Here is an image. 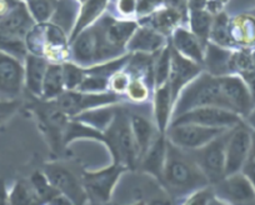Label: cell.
<instances>
[{
	"mask_svg": "<svg viewBox=\"0 0 255 205\" xmlns=\"http://www.w3.org/2000/svg\"><path fill=\"white\" fill-rule=\"evenodd\" d=\"M29 182H30L31 187H33L34 189V193H35L36 198H38L39 204H43V203L49 204V202H50L55 195L60 194V193L55 189V187L49 182L48 177H46L44 172H35L30 177V180H29Z\"/></svg>",
	"mask_w": 255,
	"mask_h": 205,
	"instance_id": "cell-30",
	"label": "cell"
},
{
	"mask_svg": "<svg viewBox=\"0 0 255 205\" xmlns=\"http://www.w3.org/2000/svg\"><path fill=\"white\" fill-rule=\"evenodd\" d=\"M75 11H77V8H75V4L73 3L72 0L60 1L56 10H54L53 13V24L60 26L67 33L70 28H73Z\"/></svg>",
	"mask_w": 255,
	"mask_h": 205,
	"instance_id": "cell-35",
	"label": "cell"
},
{
	"mask_svg": "<svg viewBox=\"0 0 255 205\" xmlns=\"http://www.w3.org/2000/svg\"><path fill=\"white\" fill-rule=\"evenodd\" d=\"M19 106H20L19 100H13V102L0 100V125H3L8 119H10L18 110Z\"/></svg>",
	"mask_w": 255,
	"mask_h": 205,
	"instance_id": "cell-42",
	"label": "cell"
},
{
	"mask_svg": "<svg viewBox=\"0 0 255 205\" xmlns=\"http://www.w3.org/2000/svg\"><path fill=\"white\" fill-rule=\"evenodd\" d=\"M166 155V138L160 133L158 138L153 140L146 153L140 158L141 169L145 174L158 179L161 183L163 179L164 164Z\"/></svg>",
	"mask_w": 255,
	"mask_h": 205,
	"instance_id": "cell-18",
	"label": "cell"
},
{
	"mask_svg": "<svg viewBox=\"0 0 255 205\" xmlns=\"http://www.w3.org/2000/svg\"><path fill=\"white\" fill-rule=\"evenodd\" d=\"M227 130L229 129L212 128L194 123L171 124L166 129V139L184 150H194L208 144Z\"/></svg>",
	"mask_w": 255,
	"mask_h": 205,
	"instance_id": "cell-7",
	"label": "cell"
},
{
	"mask_svg": "<svg viewBox=\"0 0 255 205\" xmlns=\"http://www.w3.org/2000/svg\"><path fill=\"white\" fill-rule=\"evenodd\" d=\"M161 184L170 194L186 195L210 184L190 154L166 139V155Z\"/></svg>",
	"mask_w": 255,
	"mask_h": 205,
	"instance_id": "cell-1",
	"label": "cell"
},
{
	"mask_svg": "<svg viewBox=\"0 0 255 205\" xmlns=\"http://www.w3.org/2000/svg\"><path fill=\"white\" fill-rule=\"evenodd\" d=\"M127 94L134 102H143V100L148 98L149 89L144 83H141L140 79L135 78L128 85Z\"/></svg>",
	"mask_w": 255,
	"mask_h": 205,
	"instance_id": "cell-41",
	"label": "cell"
},
{
	"mask_svg": "<svg viewBox=\"0 0 255 205\" xmlns=\"http://www.w3.org/2000/svg\"><path fill=\"white\" fill-rule=\"evenodd\" d=\"M109 82L110 79H107V78L85 73V78L83 79L82 84L79 85L77 90L85 93H103L109 87Z\"/></svg>",
	"mask_w": 255,
	"mask_h": 205,
	"instance_id": "cell-39",
	"label": "cell"
},
{
	"mask_svg": "<svg viewBox=\"0 0 255 205\" xmlns=\"http://www.w3.org/2000/svg\"><path fill=\"white\" fill-rule=\"evenodd\" d=\"M164 46V38L159 31L154 29L141 28L134 31L127 44V49L141 53H156Z\"/></svg>",
	"mask_w": 255,
	"mask_h": 205,
	"instance_id": "cell-24",
	"label": "cell"
},
{
	"mask_svg": "<svg viewBox=\"0 0 255 205\" xmlns=\"http://www.w3.org/2000/svg\"><path fill=\"white\" fill-rule=\"evenodd\" d=\"M25 88L34 97L41 98L43 92V82L48 69V60L46 58L35 54H28L25 58Z\"/></svg>",
	"mask_w": 255,
	"mask_h": 205,
	"instance_id": "cell-19",
	"label": "cell"
},
{
	"mask_svg": "<svg viewBox=\"0 0 255 205\" xmlns=\"http://www.w3.org/2000/svg\"><path fill=\"white\" fill-rule=\"evenodd\" d=\"M208 187L202 188V189L193 193L190 199L186 200V203L188 204H217V203H219V198L215 194L214 189H210Z\"/></svg>",
	"mask_w": 255,
	"mask_h": 205,
	"instance_id": "cell-40",
	"label": "cell"
},
{
	"mask_svg": "<svg viewBox=\"0 0 255 205\" xmlns=\"http://www.w3.org/2000/svg\"><path fill=\"white\" fill-rule=\"evenodd\" d=\"M107 1L108 0H87V3L84 4L82 11H80V15L78 18L77 23L73 26L69 43H72L84 29H87L102 14L105 5H107Z\"/></svg>",
	"mask_w": 255,
	"mask_h": 205,
	"instance_id": "cell-28",
	"label": "cell"
},
{
	"mask_svg": "<svg viewBox=\"0 0 255 205\" xmlns=\"http://www.w3.org/2000/svg\"><path fill=\"white\" fill-rule=\"evenodd\" d=\"M100 29L108 45L120 54L136 30V24L133 21H112L107 25L102 24Z\"/></svg>",
	"mask_w": 255,
	"mask_h": 205,
	"instance_id": "cell-21",
	"label": "cell"
},
{
	"mask_svg": "<svg viewBox=\"0 0 255 205\" xmlns=\"http://www.w3.org/2000/svg\"><path fill=\"white\" fill-rule=\"evenodd\" d=\"M253 143V130L243 121L230 131L225 150V177L242 172L249 159Z\"/></svg>",
	"mask_w": 255,
	"mask_h": 205,
	"instance_id": "cell-11",
	"label": "cell"
},
{
	"mask_svg": "<svg viewBox=\"0 0 255 205\" xmlns=\"http://www.w3.org/2000/svg\"><path fill=\"white\" fill-rule=\"evenodd\" d=\"M174 100L171 95V89L169 83L156 87L155 95H154V115H155L156 126L161 134H164L168 129L169 119L173 113Z\"/></svg>",
	"mask_w": 255,
	"mask_h": 205,
	"instance_id": "cell-22",
	"label": "cell"
},
{
	"mask_svg": "<svg viewBox=\"0 0 255 205\" xmlns=\"http://www.w3.org/2000/svg\"><path fill=\"white\" fill-rule=\"evenodd\" d=\"M213 41L215 44L224 48H230L234 45L232 35H230V23L229 19L225 14H220L212 25V31H210Z\"/></svg>",
	"mask_w": 255,
	"mask_h": 205,
	"instance_id": "cell-33",
	"label": "cell"
},
{
	"mask_svg": "<svg viewBox=\"0 0 255 205\" xmlns=\"http://www.w3.org/2000/svg\"><path fill=\"white\" fill-rule=\"evenodd\" d=\"M129 119H130L131 133H133L134 140L138 148L139 159H140L154 140L153 124L140 114H131Z\"/></svg>",
	"mask_w": 255,
	"mask_h": 205,
	"instance_id": "cell-25",
	"label": "cell"
},
{
	"mask_svg": "<svg viewBox=\"0 0 255 205\" xmlns=\"http://www.w3.org/2000/svg\"><path fill=\"white\" fill-rule=\"evenodd\" d=\"M128 168L120 163H113L109 168L98 172L83 173L82 182L88 199L94 203H107L112 198L113 190L119 182L120 177Z\"/></svg>",
	"mask_w": 255,
	"mask_h": 205,
	"instance_id": "cell-8",
	"label": "cell"
},
{
	"mask_svg": "<svg viewBox=\"0 0 255 205\" xmlns=\"http://www.w3.org/2000/svg\"><path fill=\"white\" fill-rule=\"evenodd\" d=\"M180 123H194L212 128L232 129L243 123V116L222 106H203L191 109L175 116L171 120L170 125Z\"/></svg>",
	"mask_w": 255,
	"mask_h": 205,
	"instance_id": "cell-9",
	"label": "cell"
},
{
	"mask_svg": "<svg viewBox=\"0 0 255 205\" xmlns=\"http://www.w3.org/2000/svg\"><path fill=\"white\" fill-rule=\"evenodd\" d=\"M200 73H202L200 64L185 58L171 46V67L168 83L170 85L174 102L178 99V95L180 94L184 87L197 78Z\"/></svg>",
	"mask_w": 255,
	"mask_h": 205,
	"instance_id": "cell-15",
	"label": "cell"
},
{
	"mask_svg": "<svg viewBox=\"0 0 255 205\" xmlns=\"http://www.w3.org/2000/svg\"><path fill=\"white\" fill-rule=\"evenodd\" d=\"M232 53L228 48L220 46L218 44L208 43L205 48L204 64L207 65L208 73L215 77L232 74L230 73V58Z\"/></svg>",
	"mask_w": 255,
	"mask_h": 205,
	"instance_id": "cell-23",
	"label": "cell"
},
{
	"mask_svg": "<svg viewBox=\"0 0 255 205\" xmlns=\"http://www.w3.org/2000/svg\"><path fill=\"white\" fill-rule=\"evenodd\" d=\"M43 172L55 189L65 195L73 204H84L89 200L83 187L82 178H78L75 173L63 163L54 162L45 164Z\"/></svg>",
	"mask_w": 255,
	"mask_h": 205,
	"instance_id": "cell-10",
	"label": "cell"
},
{
	"mask_svg": "<svg viewBox=\"0 0 255 205\" xmlns=\"http://www.w3.org/2000/svg\"><path fill=\"white\" fill-rule=\"evenodd\" d=\"M64 89H65V84H64L63 77V65L49 64L45 77H44L41 98L46 102L55 100L63 94Z\"/></svg>",
	"mask_w": 255,
	"mask_h": 205,
	"instance_id": "cell-27",
	"label": "cell"
},
{
	"mask_svg": "<svg viewBox=\"0 0 255 205\" xmlns=\"http://www.w3.org/2000/svg\"><path fill=\"white\" fill-rule=\"evenodd\" d=\"M214 189L219 199L225 203L255 202V188L242 172L227 175L218 182Z\"/></svg>",
	"mask_w": 255,
	"mask_h": 205,
	"instance_id": "cell-14",
	"label": "cell"
},
{
	"mask_svg": "<svg viewBox=\"0 0 255 205\" xmlns=\"http://www.w3.org/2000/svg\"><path fill=\"white\" fill-rule=\"evenodd\" d=\"M178 98L173 105V118L191 109L203 106H222L229 109L223 97L219 77L210 73H200L184 87Z\"/></svg>",
	"mask_w": 255,
	"mask_h": 205,
	"instance_id": "cell-2",
	"label": "cell"
},
{
	"mask_svg": "<svg viewBox=\"0 0 255 205\" xmlns=\"http://www.w3.org/2000/svg\"><path fill=\"white\" fill-rule=\"evenodd\" d=\"M173 48L178 50L181 55L188 59L203 64L204 62V48L202 41L191 33L183 28H178L174 31L173 36Z\"/></svg>",
	"mask_w": 255,
	"mask_h": 205,
	"instance_id": "cell-20",
	"label": "cell"
},
{
	"mask_svg": "<svg viewBox=\"0 0 255 205\" xmlns=\"http://www.w3.org/2000/svg\"><path fill=\"white\" fill-rule=\"evenodd\" d=\"M232 129L224 131L200 148L186 150L204 173L209 183L213 184H217L225 177V150Z\"/></svg>",
	"mask_w": 255,
	"mask_h": 205,
	"instance_id": "cell-4",
	"label": "cell"
},
{
	"mask_svg": "<svg viewBox=\"0 0 255 205\" xmlns=\"http://www.w3.org/2000/svg\"><path fill=\"white\" fill-rule=\"evenodd\" d=\"M129 75L125 74V73H115L112 78H110L109 85L112 87V89L117 93H123L127 92V88L129 85Z\"/></svg>",
	"mask_w": 255,
	"mask_h": 205,
	"instance_id": "cell-43",
	"label": "cell"
},
{
	"mask_svg": "<svg viewBox=\"0 0 255 205\" xmlns=\"http://www.w3.org/2000/svg\"><path fill=\"white\" fill-rule=\"evenodd\" d=\"M213 19L209 13L200 9H194L191 11L190 16V26L191 33L194 34L204 46H207L208 39L210 36V31H212Z\"/></svg>",
	"mask_w": 255,
	"mask_h": 205,
	"instance_id": "cell-29",
	"label": "cell"
},
{
	"mask_svg": "<svg viewBox=\"0 0 255 205\" xmlns=\"http://www.w3.org/2000/svg\"><path fill=\"white\" fill-rule=\"evenodd\" d=\"M240 77L244 79L245 84H247L248 88H249V92L250 94H252L253 102H254V105H255V69L244 73V74H240Z\"/></svg>",
	"mask_w": 255,
	"mask_h": 205,
	"instance_id": "cell-44",
	"label": "cell"
},
{
	"mask_svg": "<svg viewBox=\"0 0 255 205\" xmlns=\"http://www.w3.org/2000/svg\"><path fill=\"white\" fill-rule=\"evenodd\" d=\"M105 144L114 157L115 163H120L128 169H133L139 160L138 148L130 128V119L123 111L118 110L112 124L104 131Z\"/></svg>",
	"mask_w": 255,
	"mask_h": 205,
	"instance_id": "cell-3",
	"label": "cell"
},
{
	"mask_svg": "<svg viewBox=\"0 0 255 205\" xmlns=\"http://www.w3.org/2000/svg\"><path fill=\"white\" fill-rule=\"evenodd\" d=\"M18 3L16 0H0V19H3Z\"/></svg>",
	"mask_w": 255,
	"mask_h": 205,
	"instance_id": "cell-47",
	"label": "cell"
},
{
	"mask_svg": "<svg viewBox=\"0 0 255 205\" xmlns=\"http://www.w3.org/2000/svg\"><path fill=\"white\" fill-rule=\"evenodd\" d=\"M25 87L23 60L0 51V100H19Z\"/></svg>",
	"mask_w": 255,
	"mask_h": 205,
	"instance_id": "cell-12",
	"label": "cell"
},
{
	"mask_svg": "<svg viewBox=\"0 0 255 205\" xmlns=\"http://www.w3.org/2000/svg\"><path fill=\"white\" fill-rule=\"evenodd\" d=\"M242 173L250 180V183H252L255 188V160L248 159L247 163L244 164V167H243Z\"/></svg>",
	"mask_w": 255,
	"mask_h": 205,
	"instance_id": "cell-45",
	"label": "cell"
},
{
	"mask_svg": "<svg viewBox=\"0 0 255 205\" xmlns=\"http://www.w3.org/2000/svg\"><path fill=\"white\" fill-rule=\"evenodd\" d=\"M119 102V97L114 93H85L79 90H68L54 100L56 105L68 116H78L84 111L113 105Z\"/></svg>",
	"mask_w": 255,
	"mask_h": 205,
	"instance_id": "cell-6",
	"label": "cell"
},
{
	"mask_svg": "<svg viewBox=\"0 0 255 205\" xmlns=\"http://www.w3.org/2000/svg\"><path fill=\"white\" fill-rule=\"evenodd\" d=\"M73 44V58L80 67H92L99 62V35L97 26L84 29L74 40Z\"/></svg>",
	"mask_w": 255,
	"mask_h": 205,
	"instance_id": "cell-16",
	"label": "cell"
},
{
	"mask_svg": "<svg viewBox=\"0 0 255 205\" xmlns=\"http://www.w3.org/2000/svg\"><path fill=\"white\" fill-rule=\"evenodd\" d=\"M178 11L173 10V9H166V10L159 11L151 19V25H153L154 30L159 31V33H168L171 30L174 25L179 21Z\"/></svg>",
	"mask_w": 255,
	"mask_h": 205,
	"instance_id": "cell-36",
	"label": "cell"
},
{
	"mask_svg": "<svg viewBox=\"0 0 255 205\" xmlns=\"http://www.w3.org/2000/svg\"><path fill=\"white\" fill-rule=\"evenodd\" d=\"M28 9L34 20L41 24L53 16L54 4L51 0H29Z\"/></svg>",
	"mask_w": 255,
	"mask_h": 205,
	"instance_id": "cell-38",
	"label": "cell"
},
{
	"mask_svg": "<svg viewBox=\"0 0 255 205\" xmlns=\"http://www.w3.org/2000/svg\"><path fill=\"white\" fill-rule=\"evenodd\" d=\"M9 204H39L30 182L19 180L9 194Z\"/></svg>",
	"mask_w": 255,
	"mask_h": 205,
	"instance_id": "cell-34",
	"label": "cell"
},
{
	"mask_svg": "<svg viewBox=\"0 0 255 205\" xmlns=\"http://www.w3.org/2000/svg\"><path fill=\"white\" fill-rule=\"evenodd\" d=\"M63 77L64 84L68 90H77L85 78V69L78 64L65 63L63 64Z\"/></svg>",
	"mask_w": 255,
	"mask_h": 205,
	"instance_id": "cell-37",
	"label": "cell"
},
{
	"mask_svg": "<svg viewBox=\"0 0 255 205\" xmlns=\"http://www.w3.org/2000/svg\"><path fill=\"white\" fill-rule=\"evenodd\" d=\"M33 111L38 118L41 131L50 144L51 150H60L64 146V131L69 123L67 114L56 105L54 100H45L43 104H34Z\"/></svg>",
	"mask_w": 255,
	"mask_h": 205,
	"instance_id": "cell-5",
	"label": "cell"
},
{
	"mask_svg": "<svg viewBox=\"0 0 255 205\" xmlns=\"http://www.w3.org/2000/svg\"><path fill=\"white\" fill-rule=\"evenodd\" d=\"M171 67V46H164L159 53V57L154 62V83L155 87L165 84L169 79Z\"/></svg>",
	"mask_w": 255,
	"mask_h": 205,
	"instance_id": "cell-31",
	"label": "cell"
},
{
	"mask_svg": "<svg viewBox=\"0 0 255 205\" xmlns=\"http://www.w3.org/2000/svg\"><path fill=\"white\" fill-rule=\"evenodd\" d=\"M136 9V0H119V10L123 14H131Z\"/></svg>",
	"mask_w": 255,
	"mask_h": 205,
	"instance_id": "cell-46",
	"label": "cell"
},
{
	"mask_svg": "<svg viewBox=\"0 0 255 205\" xmlns=\"http://www.w3.org/2000/svg\"><path fill=\"white\" fill-rule=\"evenodd\" d=\"M9 204V193L5 188V183L0 180V205Z\"/></svg>",
	"mask_w": 255,
	"mask_h": 205,
	"instance_id": "cell-48",
	"label": "cell"
},
{
	"mask_svg": "<svg viewBox=\"0 0 255 205\" xmlns=\"http://www.w3.org/2000/svg\"><path fill=\"white\" fill-rule=\"evenodd\" d=\"M34 19L28 6L18 3L3 19H0V31L9 35L25 39L26 34L34 26Z\"/></svg>",
	"mask_w": 255,
	"mask_h": 205,
	"instance_id": "cell-17",
	"label": "cell"
},
{
	"mask_svg": "<svg viewBox=\"0 0 255 205\" xmlns=\"http://www.w3.org/2000/svg\"><path fill=\"white\" fill-rule=\"evenodd\" d=\"M25 1H29V0H25Z\"/></svg>",
	"mask_w": 255,
	"mask_h": 205,
	"instance_id": "cell-50",
	"label": "cell"
},
{
	"mask_svg": "<svg viewBox=\"0 0 255 205\" xmlns=\"http://www.w3.org/2000/svg\"><path fill=\"white\" fill-rule=\"evenodd\" d=\"M82 1H85V0H82Z\"/></svg>",
	"mask_w": 255,
	"mask_h": 205,
	"instance_id": "cell-49",
	"label": "cell"
},
{
	"mask_svg": "<svg viewBox=\"0 0 255 205\" xmlns=\"http://www.w3.org/2000/svg\"><path fill=\"white\" fill-rule=\"evenodd\" d=\"M0 51L13 55L20 60H25L28 55L25 39L0 31Z\"/></svg>",
	"mask_w": 255,
	"mask_h": 205,
	"instance_id": "cell-32",
	"label": "cell"
},
{
	"mask_svg": "<svg viewBox=\"0 0 255 205\" xmlns=\"http://www.w3.org/2000/svg\"><path fill=\"white\" fill-rule=\"evenodd\" d=\"M230 35L233 43H237L244 48L255 45V18L243 15L235 19L230 24Z\"/></svg>",
	"mask_w": 255,
	"mask_h": 205,
	"instance_id": "cell-26",
	"label": "cell"
},
{
	"mask_svg": "<svg viewBox=\"0 0 255 205\" xmlns=\"http://www.w3.org/2000/svg\"><path fill=\"white\" fill-rule=\"evenodd\" d=\"M219 82L228 108L243 118L249 115L255 105L244 79L239 74H227L219 77Z\"/></svg>",
	"mask_w": 255,
	"mask_h": 205,
	"instance_id": "cell-13",
	"label": "cell"
}]
</instances>
